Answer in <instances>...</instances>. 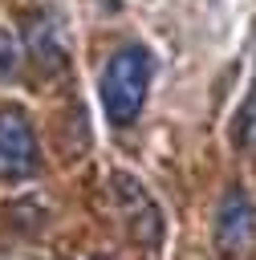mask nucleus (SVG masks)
<instances>
[{
    "label": "nucleus",
    "instance_id": "nucleus-4",
    "mask_svg": "<svg viewBox=\"0 0 256 260\" xmlns=\"http://www.w3.org/2000/svg\"><path fill=\"white\" fill-rule=\"evenodd\" d=\"M232 142L244 154H256V93L248 89V98L240 102L236 118H232Z\"/></svg>",
    "mask_w": 256,
    "mask_h": 260
},
{
    "label": "nucleus",
    "instance_id": "nucleus-1",
    "mask_svg": "<svg viewBox=\"0 0 256 260\" xmlns=\"http://www.w3.org/2000/svg\"><path fill=\"white\" fill-rule=\"evenodd\" d=\"M150 77H154V57L146 45H118L106 57L98 93H102V114L114 130H126L142 118Z\"/></svg>",
    "mask_w": 256,
    "mask_h": 260
},
{
    "label": "nucleus",
    "instance_id": "nucleus-3",
    "mask_svg": "<svg viewBox=\"0 0 256 260\" xmlns=\"http://www.w3.org/2000/svg\"><path fill=\"white\" fill-rule=\"evenodd\" d=\"M41 171L37 126L20 106H0V179H33Z\"/></svg>",
    "mask_w": 256,
    "mask_h": 260
},
{
    "label": "nucleus",
    "instance_id": "nucleus-2",
    "mask_svg": "<svg viewBox=\"0 0 256 260\" xmlns=\"http://www.w3.org/2000/svg\"><path fill=\"white\" fill-rule=\"evenodd\" d=\"M211 240H215V252L223 260H244L256 244V203L244 187H228L219 207H215V219H211Z\"/></svg>",
    "mask_w": 256,
    "mask_h": 260
},
{
    "label": "nucleus",
    "instance_id": "nucleus-6",
    "mask_svg": "<svg viewBox=\"0 0 256 260\" xmlns=\"http://www.w3.org/2000/svg\"><path fill=\"white\" fill-rule=\"evenodd\" d=\"M252 93H256V81H252Z\"/></svg>",
    "mask_w": 256,
    "mask_h": 260
},
{
    "label": "nucleus",
    "instance_id": "nucleus-5",
    "mask_svg": "<svg viewBox=\"0 0 256 260\" xmlns=\"http://www.w3.org/2000/svg\"><path fill=\"white\" fill-rule=\"evenodd\" d=\"M16 69H20V41L8 28H0V81H12Z\"/></svg>",
    "mask_w": 256,
    "mask_h": 260
}]
</instances>
